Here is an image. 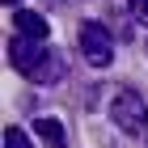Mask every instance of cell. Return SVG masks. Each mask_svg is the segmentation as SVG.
Returning a JSON list of instances; mask_svg holds the SVG:
<instances>
[{"label":"cell","instance_id":"cell-2","mask_svg":"<svg viewBox=\"0 0 148 148\" xmlns=\"http://www.w3.org/2000/svg\"><path fill=\"white\" fill-rule=\"evenodd\" d=\"M110 123L127 136H148V102L136 89H114L110 97Z\"/></svg>","mask_w":148,"mask_h":148},{"label":"cell","instance_id":"cell-5","mask_svg":"<svg viewBox=\"0 0 148 148\" xmlns=\"http://www.w3.org/2000/svg\"><path fill=\"white\" fill-rule=\"evenodd\" d=\"M13 25H17V34H25V38H47V17H42V13L17 9V13H13Z\"/></svg>","mask_w":148,"mask_h":148},{"label":"cell","instance_id":"cell-7","mask_svg":"<svg viewBox=\"0 0 148 148\" xmlns=\"http://www.w3.org/2000/svg\"><path fill=\"white\" fill-rule=\"evenodd\" d=\"M127 9H131V17H136V21L148 25V0H127Z\"/></svg>","mask_w":148,"mask_h":148},{"label":"cell","instance_id":"cell-4","mask_svg":"<svg viewBox=\"0 0 148 148\" xmlns=\"http://www.w3.org/2000/svg\"><path fill=\"white\" fill-rule=\"evenodd\" d=\"M34 131H38V140H42L47 148H64V144H68V131H64V123H59V119H51V114L34 119Z\"/></svg>","mask_w":148,"mask_h":148},{"label":"cell","instance_id":"cell-3","mask_svg":"<svg viewBox=\"0 0 148 148\" xmlns=\"http://www.w3.org/2000/svg\"><path fill=\"white\" fill-rule=\"evenodd\" d=\"M80 55L89 59L93 68H110L114 64V38L102 21H85L80 25Z\"/></svg>","mask_w":148,"mask_h":148},{"label":"cell","instance_id":"cell-6","mask_svg":"<svg viewBox=\"0 0 148 148\" xmlns=\"http://www.w3.org/2000/svg\"><path fill=\"white\" fill-rule=\"evenodd\" d=\"M4 148H34V144H30V136H25L21 127H9L4 131Z\"/></svg>","mask_w":148,"mask_h":148},{"label":"cell","instance_id":"cell-1","mask_svg":"<svg viewBox=\"0 0 148 148\" xmlns=\"http://www.w3.org/2000/svg\"><path fill=\"white\" fill-rule=\"evenodd\" d=\"M9 64L34 85H55L64 76V68H68L64 55L47 47V38H25V34L9 38Z\"/></svg>","mask_w":148,"mask_h":148},{"label":"cell","instance_id":"cell-8","mask_svg":"<svg viewBox=\"0 0 148 148\" xmlns=\"http://www.w3.org/2000/svg\"><path fill=\"white\" fill-rule=\"evenodd\" d=\"M4 4H17V0H4Z\"/></svg>","mask_w":148,"mask_h":148}]
</instances>
